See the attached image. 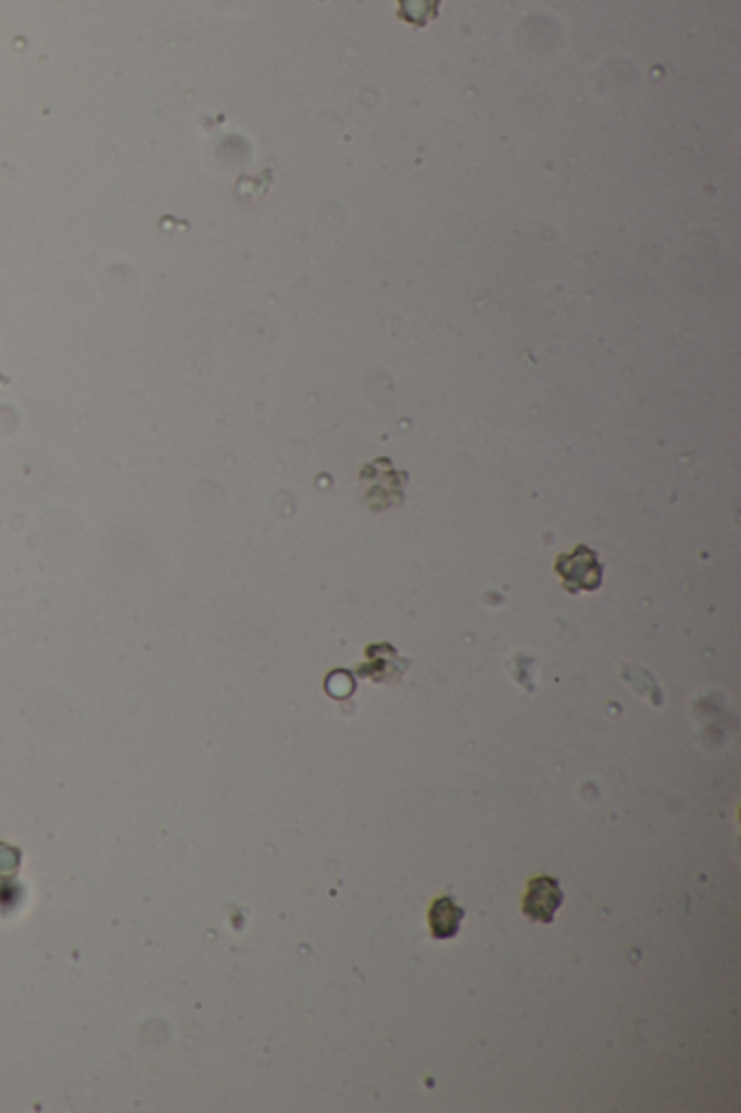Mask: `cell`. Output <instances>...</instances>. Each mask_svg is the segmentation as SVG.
<instances>
[{
  "label": "cell",
  "mask_w": 741,
  "mask_h": 1113,
  "mask_svg": "<svg viewBox=\"0 0 741 1113\" xmlns=\"http://www.w3.org/2000/svg\"><path fill=\"white\" fill-rule=\"evenodd\" d=\"M400 3V18L424 27L426 22L437 16L439 0H398Z\"/></svg>",
  "instance_id": "3"
},
{
  "label": "cell",
  "mask_w": 741,
  "mask_h": 1113,
  "mask_svg": "<svg viewBox=\"0 0 741 1113\" xmlns=\"http://www.w3.org/2000/svg\"><path fill=\"white\" fill-rule=\"evenodd\" d=\"M463 916H466V911L455 903V898L439 896L429 911L431 935L435 940H452L461 929Z\"/></svg>",
  "instance_id": "2"
},
{
  "label": "cell",
  "mask_w": 741,
  "mask_h": 1113,
  "mask_svg": "<svg viewBox=\"0 0 741 1113\" xmlns=\"http://www.w3.org/2000/svg\"><path fill=\"white\" fill-rule=\"evenodd\" d=\"M561 903H563V892L559 881L544 874V877H535L529 883V890H526L522 900V911L526 914V918L533 922L550 924L555 922Z\"/></svg>",
  "instance_id": "1"
}]
</instances>
